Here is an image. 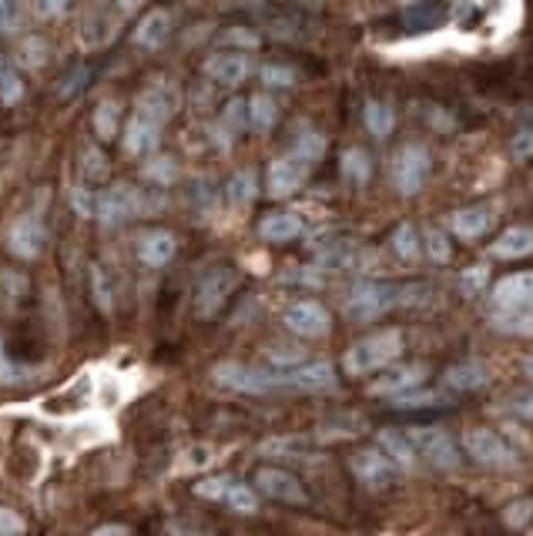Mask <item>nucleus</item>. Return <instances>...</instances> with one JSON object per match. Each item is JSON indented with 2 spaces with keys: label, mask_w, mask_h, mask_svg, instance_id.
<instances>
[{
  "label": "nucleus",
  "mask_w": 533,
  "mask_h": 536,
  "mask_svg": "<svg viewBox=\"0 0 533 536\" xmlns=\"http://www.w3.org/2000/svg\"><path fill=\"white\" fill-rule=\"evenodd\" d=\"M483 285H487V268H466V272L460 275V289L463 295H480Z\"/></svg>",
  "instance_id": "obj_50"
},
{
  "label": "nucleus",
  "mask_w": 533,
  "mask_h": 536,
  "mask_svg": "<svg viewBox=\"0 0 533 536\" xmlns=\"http://www.w3.org/2000/svg\"><path fill=\"white\" fill-rule=\"evenodd\" d=\"M74 208H78V212L84 215V218H98V195H94V191H88V188H74Z\"/></svg>",
  "instance_id": "obj_51"
},
{
  "label": "nucleus",
  "mask_w": 533,
  "mask_h": 536,
  "mask_svg": "<svg viewBox=\"0 0 533 536\" xmlns=\"http://www.w3.org/2000/svg\"><path fill=\"white\" fill-rule=\"evenodd\" d=\"M493 225V212L487 205H466V208H456L450 215V232L463 242H473V238H483L490 232Z\"/></svg>",
  "instance_id": "obj_23"
},
{
  "label": "nucleus",
  "mask_w": 533,
  "mask_h": 536,
  "mask_svg": "<svg viewBox=\"0 0 533 536\" xmlns=\"http://www.w3.org/2000/svg\"><path fill=\"white\" fill-rule=\"evenodd\" d=\"M128 11L131 7H111V4L88 7L78 27V44L84 51H101V47H108L114 37H118L121 21H125Z\"/></svg>",
  "instance_id": "obj_7"
},
{
  "label": "nucleus",
  "mask_w": 533,
  "mask_h": 536,
  "mask_svg": "<svg viewBox=\"0 0 533 536\" xmlns=\"http://www.w3.org/2000/svg\"><path fill=\"white\" fill-rule=\"evenodd\" d=\"M507 409H510V413L523 416V419H533V396H520V399H513Z\"/></svg>",
  "instance_id": "obj_54"
},
{
  "label": "nucleus",
  "mask_w": 533,
  "mask_h": 536,
  "mask_svg": "<svg viewBox=\"0 0 533 536\" xmlns=\"http://www.w3.org/2000/svg\"><path fill=\"white\" fill-rule=\"evenodd\" d=\"M145 175H148V178H155L158 185H168V181H175L178 168H175V161H171V158H155V161H148Z\"/></svg>",
  "instance_id": "obj_49"
},
{
  "label": "nucleus",
  "mask_w": 533,
  "mask_h": 536,
  "mask_svg": "<svg viewBox=\"0 0 533 536\" xmlns=\"http://www.w3.org/2000/svg\"><path fill=\"white\" fill-rule=\"evenodd\" d=\"M302 232H306V225H302V218L295 212H272L259 222V235L265 238V242H275V245L295 242Z\"/></svg>",
  "instance_id": "obj_26"
},
{
  "label": "nucleus",
  "mask_w": 533,
  "mask_h": 536,
  "mask_svg": "<svg viewBox=\"0 0 533 536\" xmlns=\"http://www.w3.org/2000/svg\"><path fill=\"white\" fill-rule=\"evenodd\" d=\"M21 94H24L21 78H17V74L7 64H0V101L14 104V101H21Z\"/></svg>",
  "instance_id": "obj_46"
},
{
  "label": "nucleus",
  "mask_w": 533,
  "mask_h": 536,
  "mask_svg": "<svg viewBox=\"0 0 533 536\" xmlns=\"http://www.w3.org/2000/svg\"><path fill=\"white\" fill-rule=\"evenodd\" d=\"M0 536H24V520L7 506H0Z\"/></svg>",
  "instance_id": "obj_52"
},
{
  "label": "nucleus",
  "mask_w": 533,
  "mask_h": 536,
  "mask_svg": "<svg viewBox=\"0 0 533 536\" xmlns=\"http://www.w3.org/2000/svg\"><path fill=\"white\" fill-rule=\"evenodd\" d=\"M282 325L299 339H322L332 329V315L316 299H295L282 309Z\"/></svg>",
  "instance_id": "obj_8"
},
{
  "label": "nucleus",
  "mask_w": 533,
  "mask_h": 536,
  "mask_svg": "<svg viewBox=\"0 0 533 536\" xmlns=\"http://www.w3.org/2000/svg\"><path fill=\"white\" fill-rule=\"evenodd\" d=\"M503 523H507L510 530H527V526L533 523V500H530V496L510 500L507 510H503Z\"/></svg>",
  "instance_id": "obj_41"
},
{
  "label": "nucleus",
  "mask_w": 533,
  "mask_h": 536,
  "mask_svg": "<svg viewBox=\"0 0 533 536\" xmlns=\"http://www.w3.org/2000/svg\"><path fill=\"white\" fill-rule=\"evenodd\" d=\"M376 449L383 453L389 463H393L396 469H403V473H413L416 469V449L413 443H409L406 433H399V429H379L376 433Z\"/></svg>",
  "instance_id": "obj_24"
},
{
  "label": "nucleus",
  "mask_w": 533,
  "mask_h": 536,
  "mask_svg": "<svg viewBox=\"0 0 533 536\" xmlns=\"http://www.w3.org/2000/svg\"><path fill=\"white\" fill-rule=\"evenodd\" d=\"M510 158H513V161H527V158H533V124H527V128H520V131L510 138Z\"/></svg>",
  "instance_id": "obj_47"
},
{
  "label": "nucleus",
  "mask_w": 533,
  "mask_h": 536,
  "mask_svg": "<svg viewBox=\"0 0 533 536\" xmlns=\"http://www.w3.org/2000/svg\"><path fill=\"white\" fill-rule=\"evenodd\" d=\"M423 245H426V255L433 258V262H450L453 248H450V238H446L443 228H426L423 232Z\"/></svg>",
  "instance_id": "obj_43"
},
{
  "label": "nucleus",
  "mask_w": 533,
  "mask_h": 536,
  "mask_svg": "<svg viewBox=\"0 0 533 536\" xmlns=\"http://www.w3.org/2000/svg\"><path fill=\"white\" fill-rule=\"evenodd\" d=\"M88 289H91L94 305H98L104 315H111V312H114V275L108 272V265H101V262L91 265V272H88Z\"/></svg>",
  "instance_id": "obj_29"
},
{
  "label": "nucleus",
  "mask_w": 533,
  "mask_h": 536,
  "mask_svg": "<svg viewBox=\"0 0 533 536\" xmlns=\"http://www.w3.org/2000/svg\"><path fill=\"white\" fill-rule=\"evenodd\" d=\"M232 513H242V516H252L255 510H259V496H255L252 486H245L239 480H232V486H228L225 500H222Z\"/></svg>",
  "instance_id": "obj_35"
},
{
  "label": "nucleus",
  "mask_w": 533,
  "mask_h": 536,
  "mask_svg": "<svg viewBox=\"0 0 533 536\" xmlns=\"http://www.w3.org/2000/svg\"><path fill=\"white\" fill-rule=\"evenodd\" d=\"M228 486H232V476H208V480L195 483V493L202 496V500H212V503H222Z\"/></svg>",
  "instance_id": "obj_45"
},
{
  "label": "nucleus",
  "mask_w": 533,
  "mask_h": 536,
  "mask_svg": "<svg viewBox=\"0 0 533 536\" xmlns=\"http://www.w3.org/2000/svg\"><path fill=\"white\" fill-rule=\"evenodd\" d=\"M487 319L497 332L533 335V272L503 275L490 285Z\"/></svg>",
  "instance_id": "obj_1"
},
{
  "label": "nucleus",
  "mask_w": 533,
  "mask_h": 536,
  "mask_svg": "<svg viewBox=\"0 0 533 536\" xmlns=\"http://www.w3.org/2000/svg\"><path fill=\"white\" fill-rule=\"evenodd\" d=\"M141 212H145V198H141V191L135 185H128V181H118V185H111L108 191L98 195V222L101 225H121Z\"/></svg>",
  "instance_id": "obj_11"
},
{
  "label": "nucleus",
  "mask_w": 533,
  "mask_h": 536,
  "mask_svg": "<svg viewBox=\"0 0 533 536\" xmlns=\"http://www.w3.org/2000/svg\"><path fill=\"white\" fill-rule=\"evenodd\" d=\"M88 536H131V530L125 523H104L98 530H91Z\"/></svg>",
  "instance_id": "obj_56"
},
{
  "label": "nucleus",
  "mask_w": 533,
  "mask_h": 536,
  "mask_svg": "<svg viewBox=\"0 0 533 536\" xmlns=\"http://www.w3.org/2000/svg\"><path fill=\"white\" fill-rule=\"evenodd\" d=\"M339 175L349 181V185L363 188L369 178H373V158L366 155L363 148H346L339 158Z\"/></svg>",
  "instance_id": "obj_28"
},
{
  "label": "nucleus",
  "mask_w": 533,
  "mask_h": 536,
  "mask_svg": "<svg viewBox=\"0 0 533 536\" xmlns=\"http://www.w3.org/2000/svg\"><path fill=\"white\" fill-rule=\"evenodd\" d=\"M289 155H295L299 161H306L309 168H316L319 161L326 158V138H322L316 128H302L299 134H295Z\"/></svg>",
  "instance_id": "obj_30"
},
{
  "label": "nucleus",
  "mask_w": 533,
  "mask_h": 536,
  "mask_svg": "<svg viewBox=\"0 0 533 536\" xmlns=\"http://www.w3.org/2000/svg\"><path fill=\"white\" fill-rule=\"evenodd\" d=\"M403 356V332L399 329H383L373 332L366 339L352 342L342 356V369L349 376H373L379 369H389L393 362Z\"/></svg>",
  "instance_id": "obj_2"
},
{
  "label": "nucleus",
  "mask_w": 533,
  "mask_h": 536,
  "mask_svg": "<svg viewBox=\"0 0 533 536\" xmlns=\"http://www.w3.org/2000/svg\"><path fill=\"white\" fill-rule=\"evenodd\" d=\"M168 34H171V14L168 11H158V7H155V11H148L138 21L135 44L145 47V51H158V47L168 41Z\"/></svg>",
  "instance_id": "obj_27"
},
{
  "label": "nucleus",
  "mask_w": 533,
  "mask_h": 536,
  "mask_svg": "<svg viewBox=\"0 0 533 536\" xmlns=\"http://www.w3.org/2000/svg\"><path fill=\"white\" fill-rule=\"evenodd\" d=\"M178 252V242L175 235L165 232V228H148V232L138 235V258L141 265L148 268H165L171 258Z\"/></svg>",
  "instance_id": "obj_21"
},
{
  "label": "nucleus",
  "mask_w": 533,
  "mask_h": 536,
  "mask_svg": "<svg viewBox=\"0 0 533 536\" xmlns=\"http://www.w3.org/2000/svg\"><path fill=\"white\" fill-rule=\"evenodd\" d=\"M363 121H366L369 134L383 141L386 134L393 131L396 114H393V108H389V104H383V101H366V104H363Z\"/></svg>",
  "instance_id": "obj_33"
},
{
  "label": "nucleus",
  "mask_w": 533,
  "mask_h": 536,
  "mask_svg": "<svg viewBox=\"0 0 533 536\" xmlns=\"http://www.w3.org/2000/svg\"><path fill=\"white\" fill-rule=\"evenodd\" d=\"M91 124H94V134H98L101 141H114V134L121 128V104L118 101H101L98 108L91 114Z\"/></svg>",
  "instance_id": "obj_32"
},
{
  "label": "nucleus",
  "mask_w": 533,
  "mask_h": 536,
  "mask_svg": "<svg viewBox=\"0 0 533 536\" xmlns=\"http://www.w3.org/2000/svg\"><path fill=\"white\" fill-rule=\"evenodd\" d=\"M245 124H249V101H242V98H232L222 108V124H218V131L222 134H239Z\"/></svg>",
  "instance_id": "obj_39"
},
{
  "label": "nucleus",
  "mask_w": 533,
  "mask_h": 536,
  "mask_svg": "<svg viewBox=\"0 0 533 536\" xmlns=\"http://www.w3.org/2000/svg\"><path fill=\"white\" fill-rule=\"evenodd\" d=\"M208 463H212V449H208V446L188 449V466H208Z\"/></svg>",
  "instance_id": "obj_55"
},
{
  "label": "nucleus",
  "mask_w": 533,
  "mask_h": 536,
  "mask_svg": "<svg viewBox=\"0 0 533 536\" xmlns=\"http://www.w3.org/2000/svg\"><path fill=\"white\" fill-rule=\"evenodd\" d=\"M423 379H426V366H396L376 382H369V396H386V399L406 396V392L420 389Z\"/></svg>",
  "instance_id": "obj_19"
},
{
  "label": "nucleus",
  "mask_w": 533,
  "mask_h": 536,
  "mask_svg": "<svg viewBox=\"0 0 533 536\" xmlns=\"http://www.w3.org/2000/svg\"><path fill=\"white\" fill-rule=\"evenodd\" d=\"M81 175H84L88 185H94V181H104V178H108V158H104L98 148H88V151H84V158H81Z\"/></svg>",
  "instance_id": "obj_44"
},
{
  "label": "nucleus",
  "mask_w": 533,
  "mask_h": 536,
  "mask_svg": "<svg viewBox=\"0 0 533 536\" xmlns=\"http://www.w3.org/2000/svg\"><path fill=\"white\" fill-rule=\"evenodd\" d=\"M463 449H466V456H473V463H480V466H493V469L517 466L513 446L500 433H493V429H470V433L463 436Z\"/></svg>",
  "instance_id": "obj_9"
},
{
  "label": "nucleus",
  "mask_w": 533,
  "mask_h": 536,
  "mask_svg": "<svg viewBox=\"0 0 533 536\" xmlns=\"http://www.w3.org/2000/svg\"><path fill=\"white\" fill-rule=\"evenodd\" d=\"M121 141H125L128 155L148 158V155H155L158 145H161V124L141 118V114H131L128 124H125V134H121Z\"/></svg>",
  "instance_id": "obj_20"
},
{
  "label": "nucleus",
  "mask_w": 533,
  "mask_h": 536,
  "mask_svg": "<svg viewBox=\"0 0 533 536\" xmlns=\"http://www.w3.org/2000/svg\"><path fill=\"white\" fill-rule=\"evenodd\" d=\"M17 61H21L27 71H41V67L51 61V47H47L44 37H27L17 47Z\"/></svg>",
  "instance_id": "obj_36"
},
{
  "label": "nucleus",
  "mask_w": 533,
  "mask_h": 536,
  "mask_svg": "<svg viewBox=\"0 0 533 536\" xmlns=\"http://www.w3.org/2000/svg\"><path fill=\"white\" fill-rule=\"evenodd\" d=\"M493 258H503V262H517V258L533 255V228L530 225H510L507 232H500L497 242L490 245Z\"/></svg>",
  "instance_id": "obj_25"
},
{
  "label": "nucleus",
  "mask_w": 533,
  "mask_h": 536,
  "mask_svg": "<svg viewBox=\"0 0 533 536\" xmlns=\"http://www.w3.org/2000/svg\"><path fill=\"white\" fill-rule=\"evenodd\" d=\"M47 248V228L37 215H17L11 228H7V252L24 262L41 258Z\"/></svg>",
  "instance_id": "obj_12"
},
{
  "label": "nucleus",
  "mask_w": 533,
  "mask_h": 536,
  "mask_svg": "<svg viewBox=\"0 0 533 536\" xmlns=\"http://www.w3.org/2000/svg\"><path fill=\"white\" fill-rule=\"evenodd\" d=\"M259 81L265 88H292V84L299 81V74H295V67L289 64H262Z\"/></svg>",
  "instance_id": "obj_40"
},
{
  "label": "nucleus",
  "mask_w": 533,
  "mask_h": 536,
  "mask_svg": "<svg viewBox=\"0 0 533 536\" xmlns=\"http://www.w3.org/2000/svg\"><path fill=\"white\" fill-rule=\"evenodd\" d=\"M255 486H259V493H265L275 503H292V506L309 503L306 486H302L299 476H292L289 469H279V466L255 469Z\"/></svg>",
  "instance_id": "obj_14"
},
{
  "label": "nucleus",
  "mask_w": 533,
  "mask_h": 536,
  "mask_svg": "<svg viewBox=\"0 0 533 536\" xmlns=\"http://www.w3.org/2000/svg\"><path fill=\"white\" fill-rule=\"evenodd\" d=\"M440 402H443V392L420 389V392H406V396L389 399V406H396V409H430V406H440Z\"/></svg>",
  "instance_id": "obj_42"
},
{
  "label": "nucleus",
  "mask_w": 533,
  "mask_h": 536,
  "mask_svg": "<svg viewBox=\"0 0 533 536\" xmlns=\"http://www.w3.org/2000/svg\"><path fill=\"white\" fill-rule=\"evenodd\" d=\"M285 392H329L336 389V369L332 362H302L282 372Z\"/></svg>",
  "instance_id": "obj_15"
},
{
  "label": "nucleus",
  "mask_w": 533,
  "mask_h": 536,
  "mask_svg": "<svg viewBox=\"0 0 533 536\" xmlns=\"http://www.w3.org/2000/svg\"><path fill=\"white\" fill-rule=\"evenodd\" d=\"M178 108H182V94L171 81H151L135 101V114L161 124V128H165V121L175 118Z\"/></svg>",
  "instance_id": "obj_13"
},
{
  "label": "nucleus",
  "mask_w": 533,
  "mask_h": 536,
  "mask_svg": "<svg viewBox=\"0 0 533 536\" xmlns=\"http://www.w3.org/2000/svg\"><path fill=\"white\" fill-rule=\"evenodd\" d=\"M433 158L423 145H403L393 155V165H389V178H393V188L403 198L420 195L423 185L430 181Z\"/></svg>",
  "instance_id": "obj_5"
},
{
  "label": "nucleus",
  "mask_w": 533,
  "mask_h": 536,
  "mask_svg": "<svg viewBox=\"0 0 533 536\" xmlns=\"http://www.w3.org/2000/svg\"><path fill=\"white\" fill-rule=\"evenodd\" d=\"M406 436H409V443H413L416 456L426 459V463L436 466V469H456L463 463L456 439L440 426H413Z\"/></svg>",
  "instance_id": "obj_6"
},
{
  "label": "nucleus",
  "mask_w": 533,
  "mask_h": 536,
  "mask_svg": "<svg viewBox=\"0 0 533 536\" xmlns=\"http://www.w3.org/2000/svg\"><path fill=\"white\" fill-rule=\"evenodd\" d=\"M225 44H242V47H255L259 44V37H255L252 31H245V27H232V31L222 34Z\"/></svg>",
  "instance_id": "obj_53"
},
{
  "label": "nucleus",
  "mask_w": 533,
  "mask_h": 536,
  "mask_svg": "<svg viewBox=\"0 0 533 536\" xmlns=\"http://www.w3.org/2000/svg\"><path fill=\"white\" fill-rule=\"evenodd\" d=\"M309 178V165L299 161L295 155H282L269 165V175H265V188H269L272 198H289L295 195Z\"/></svg>",
  "instance_id": "obj_16"
},
{
  "label": "nucleus",
  "mask_w": 533,
  "mask_h": 536,
  "mask_svg": "<svg viewBox=\"0 0 533 536\" xmlns=\"http://www.w3.org/2000/svg\"><path fill=\"white\" fill-rule=\"evenodd\" d=\"M490 386V369L477 359H463L453 362L450 369L443 372V389L453 392H480Z\"/></svg>",
  "instance_id": "obj_22"
},
{
  "label": "nucleus",
  "mask_w": 533,
  "mask_h": 536,
  "mask_svg": "<svg viewBox=\"0 0 533 536\" xmlns=\"http://www.w3.org/2000/svg\"><path fill=\"white\" fill-rule=\"evenodd\" d=\"M420 248H423L420 232H416V228L409 225V222H403L393 232V252L403 258V262H416V258H420Z\"/></svg>",
  "instance_id": "obj_38"
},
{
  "label": "nucleus",
  "mask_w": 533,
  "mask_h": 536,
  "mask_svg": "<svg viewBox=\"0 0 533 536\" xmlns=\"http://www.w3.org/2000/svg\"><path fill=\"white\" fill-rule=\"evenodd\" d=\"M24 27V7L0 4V34H17Z\"/></svg>",
  "instance_id": "obj_48"
},
{
  "label": "nucleus",
  "mask_w": 533,
  "mask_h": 536,
  "mask_svg": "<svg viewBox=\"0 0 533 536\" xmlns=\"http://www.w3.org/2000/svg\"><path fill=\"white\" fill-rule=\"evenodd\" d=\"M255 191H259V178H255L252 168H242V171H235V175L228 178L225 195H228V201H232V208H249Z\"/></svg>",
  "instance_id": "obj_31"
},
{
  "label": "nucleus",
  "mask_w": 533,
  "mask_h": 536,
  "mask_svg": "<svg viewBox=\"0 0 533 536\" xmlns=\"http://www.w3.org/2000/svg\"><path fill=\"white\" fill-rule=\"evenodd\" d=\"M393 305H399L396 285L363 279V282L349 285L346 299H342V312H346L352 322H373V319H383Z\"/></svg>",
  "instance_id": "obj_3"
},
{
  "label": "nucleus",
  "mask_w": 533,
  "mask_h": 536,
  "mask_svg": "<svg viewBox=\"0 0 533 536\" xmlns=\"http://www.w3.org/2000/svg\"><path fill=\"white\" fill-rule=\"evenodd\" d=\"M235 282H239L235 268H228V265L208 268V272L195 285V312L202 315V319H212V315L228 302V295H232Z\"/></svg>",
  "instance_id": "obj_10"
},
{
  "label": "nucleus",
  "mask_w": 533,
  "mask_h": 536,
  "mask_svg": "<svg viewBox=\"0 0 533 536\" xmlns=\"http://www.w3.org/2000/svg\"><path fill=\"white\" fill-rule=\"evenodd\" d=\"M520 369H523V376H527V379H533V356H527V359H523V362H520Z\"/></svg>",
  "instance_id": "obj_57"
},
{
  "label": "nucleus",
  "mask_w": 533,
  "mask_h": 536,
  "mask_svg": "<svg viewBox=\"0 0 533 536\" xmlns=\"http://www.w3.org/2000/svg\"><path fill=\"white\" fill-rule=\"evenodd\" d=\"M252 64L242 51H218L205 61L208 81L218 84V88H239V84L249 78Z\"/></svg>",
  "instance_id": "obj_18"
},
{
  "label": "nucleus",
  "mask_w": 533,
  "mask_h": 536,
  "mask_svg": "<svg viewBox=\"0 0 533 536\" xmlns=\"http://www.w3.org/2000/svg\"><path fill=\"white\" fill-rule=\"evenodd\" d=\"M212 376L222 389L249 392V396H272V392H285L279 369H255V366H242V362H218V366L212 369Z\"/></svg>",
  "instance_id": "obj_4"
},
{
  "label": "nucleus",
  "mask_w": 533,
  "mask_h": 536,
  "mask_svg": "<svg viewBox=\"0 0 533 536\" xmlns=\"http://www.w3.org/2000/svg\"><path fill=\"white\" fill-rule=\"evenodd\" d=\"M349 469L352 476H356L359 483L373 486V490H379V486H389L396 476V466L389 463V459L379 453L376 446H366V449H356L349 459Z\"/></svg>",
  "instance_id": "obj_17"
},
{
  "label": "nucleus",
  "mask_w": 533,
  "mask_h": 536,
  "mask_svg": "<svg viewBox=\"0 0 533 536\" xmlns=\"http://www.w3.org/2000/svg\"><path fill=\"white\" fill-rule=\"evenodd\" d=\"M275 118H279V104L269 94H252L249 98V124L255 131H272Z\"/></svg>",
  "instance_id": "obj_34"
},
{
  "label": "nucleus",
  "mask_w": 533,
  "mask_h": 536,
  "mask_svg": "<svg viewBox=\"0 0 533 536\" xmlns=\"http://www.w3.org/2000/svg\"><path fill=\"white\" fill-rule=\"evenodd\" d=\"M443 7H430V4H409L403 7V21L409 31H430V27L440 24Z\"/></svg>",
  "instance_id": "obj_37"
}]
</instances>
